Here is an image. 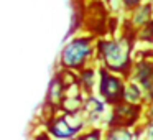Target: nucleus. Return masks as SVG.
Wrapping results in <instances>:
<instances>
[{"label":"nucleus","instance_id":"1","mask_svg":"<svg viewBox=\"0 0 153 140\" xmlns=\"http://www.w3.org/2000/svg\"><path fill=\"white\" fill-rule=\"evenodd\" d=\"M97 61L99 66L128 77L133 68L132 40L128 36L100 38L97 40Z\"/></svg>","mask_w":153,"mask_h":140},{"label":"nucleus","instance_id":"2","mask_svg":"<svg viewBox=\"0 0 153 140\" xmlns=\"http://www.w3.org/2000/svg\"><path fill=\"white\" fill-rule=\"evenodd\" d=\"M97 56V38L92 35L73 36L63 46L59 53V69H69L79 73L87 66H92V60Z\"/></svg>","mask_w":153,"mask_h":140},{"label":"nucleus","instance_id":"3","mask_svg":"<svg viewBox=\"0 0 153 140\" xmlns=\"http://www.w3.org/2000/svg\"><path fill=\"white\" fill-rule=\"evenodd\" d=\"M59 114H53L51 119L46 122V130L54 139L76 140L81 132L89 127L87 117L82 110L79 112H64L58 110Z\"/></svg>","mask_w":153,"mask_h":140},{"label":"nucleus","instance_id":"4","mask_svg":"<svg viewBox=\"0 0 153 140\" xmlns=\"http://www.w3.org/2000/svg\"><path fill=\"white\" fill-rule=\"evenodd\" d=\"M99 77H97V96L102 101H105L110 107L122 102L125 97V89L128 77L117 74L114 71H109L102 66H97Z\"/></svg>","mask_w":153,"mask_h":140},{"label":"nucleus","instance_id":"5","mask_svg":"<svg viewBox=\"0 0 153 140\" xmlns=\"http://www.w3.org/2000/svg\"><path fill=\"white\" fill-rule=\"evenodd\" d=\"M145 106L140 104H132L128 101H122V102L115 104L110 107V120L109 125H127V127H137L143 119Z\"/></svg>","mask_w":153,"mask_h":140},{"label":"nucleus","instance_id":"6","mask_svg":"<svg viewBox=\"0 0 153 140\" xmlns=\"http://www.w3.org/2000/svg\"><path fill=\"white\" fill-rule=\"evenodd\" d=\"M107 107H110L105 101H102L100 97L94 96V94H89L86 96V101H84V107H82V112L86 114L87 117V122H89V127H104L100 124V120H105L107 125H109V120H110V114L107 112ZM105 129V127H104Z\"/></svg>","mask_w":153,"mask_h":140},{"label":"nucleus","instance_id":"7","mask_svg":"<svg viewBox=\"0 0 153 140\" xmlns=\"http://www.w3.org/2000/svg\"><path fill=\"white\" fill-rule=\"evenodd\" d=\"M64 94H66V83L63 81L59 71L53 76L50 83V87H48V92H46V104L51 106L53 110H59L61 102L64 99Z\"/></svg>","mask_w":153,"mask_h":140},{"label":"nucleus","instance_id":"8","mask_svg":"<svg viewBox=\"0 0 153 140\" xmlns=\"http://www.w3.org/2000/svg\"><path fill=\"white\" fill-rule=\"evenodd\" d=\"M152 18H153V5L148 4V2H145L140 7L128 12V22H132V25L137 30H145L146 25L152 22Z\"/></svg>","mask_w":153,"mask_h":140},{"label":"nucleus","instance_id":"9","mask_svg":"<svg viewBox=\"0 0 153 140\" xmlns=\"http://www.w3.org/2000/svg\"><path fill=\"white\" fill-rule=\"evenodd\" d=\"M105 140H137L135 127L127 125H107L104 130Z\"/></svg>","mask_w":153,"mask_h":140},{"label":"nucleus","instance_id":"10","mask_svg":"<svg viewBox=\"0 0 153 140\" xmlns=\"http://www.w3.org/2000/svg\"><path fill=\"white\" fill-rule=\"evenodd\" d=\"M97 77H99V69H96L94 64L84 68V69H81L79 73H77V81H79L81 87H82V91L87 96L92 94V87H96Z\"/></svg>","mask_w":153,"mask_h":140},{"label":"nucleus","instance_id":"11","mask_svg":"<svg viewBox=\"0 0 153 140\" xmlns=\"http://www.w3.org/2000/svg\"><path fill=\"white\" fill-rule=\"evenodd\" d=\"M123 101H128V102H132V104H140V106H145V104L148 102L143 87L140 86L137 81H132V79H128V83H127Z\"/></svg>","mask_w":153,"mask_h":140},{"label":"nucleus","instance_id":"12","mask_svg":"<svg viewBox=\"0 0 153 140\" xmlns=\"http://www.w3.org/2000/svg\"><path fill=\"white\" fill-rule=\"evenodd\" d=\"M135 130L137 140H153V119H143Z\"/></svg>","mask_w":153,"mask_h":140},{"label":"nucleus","instance_id":"13","mask_svg":"<svg viewBox=\"0 0 153 140\" xmlns=\"http://www.w3.org/2000/svg\"><path fill=\"white\" fill-rule=\"evenodd\" d=\"M104 127H87L76 140H104Z\"/></svg>","mask_w":153,"mask_h":140},{"label":"nucleus","instance_id":"14","mask_svg":"<svg viewBox=\"0 0 153 140\" xmlns=\"http://www.w3.org/2000/svg\"><path fill=\"white\" fill-rule=\"evenodd\" d=\"M120 4H122V7L125 12H132L133 8H137L142 4H145V0H120Z\"/></svg>","mask_w":153,"mask_h":140},{"label":"nucleus","instance_id":"15","mask_svg":"<svg viewBox=\"0 0 153 140\" xmlns=\"http://www.w3.org/2000/svg\"><path fill=\"white\" fill-rule=\"evenodd\" d=\"M143 114H145V119H153V99L148 101V102L145 104Z\"/></svg>","mask_w":153,"mask_h":140},{"label":"nucleus","instance_id":"16","mask_svg":"<svg viewBox=\"0 0 153 140\" xmlns=\"http://www.w3.org/2000/svg\"><path fill=\"white\" fill-rule=\"evenodd\" d=\"M143 31H145V35H148V40L153 43V18H152V22L146 25V28H145Z\"/></svg>","mask_w":153,"mask_h":140},{"label":"nucleus","instance_id":"17","mask_svg":"<svg viewBox=\"0 0 153 140\" xmlns=\"http://www.w3.org/2000/svg\"><path fill=\"white\" fill-rule=\"evenodd\" d=\"M50 140H66V139H54V137H51Z\"/></svg>","mask_w":153,"mask_h":140},{"label":"nucleus","instance_id":"18","mask_svg":"<svg viewBox=\"0 0 153 140\" xmlns=\"http://www.w3.org/2000/svg\"><path fill=\"white\" fill-rule=\"evenodd\" d=\"M146 2H148V4H152V5H153V0H146Z\"/></svg>","mask_w":153,"mask_h":140},{"label":"nucleus","instance_id":"19","mask_svg":"<svg viewBox=\"0 0 153 140\" xmlns=\"http://www.w3.org/2000/svg\"><path fill=\"white\" fill-rule=\"evenodd\" d=\"M104 140H105V139H104Z\"/></svg>","mask_w":153,"mask_h":140}]
</instances>
